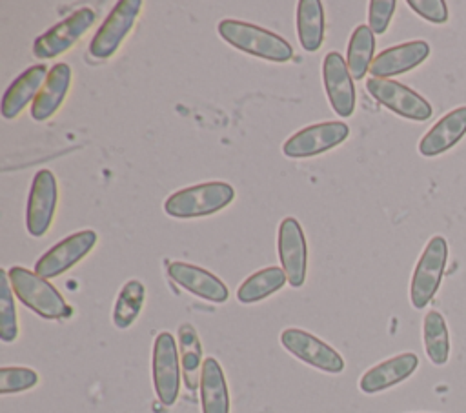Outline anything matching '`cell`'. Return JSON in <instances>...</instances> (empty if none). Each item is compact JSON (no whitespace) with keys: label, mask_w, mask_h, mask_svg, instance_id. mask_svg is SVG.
<instances>
[{"label":"cell","mask_w":466,"mask_h":413,"mask_svg":"<svg viewBox=\"0 0 466 413\" xmlns=\"http://www.w3.org/2000/svg\"><path fill=\"white\" fill-rule=\"evenodd\" d=\"M235 198V189L228 182H204L171 193L164 202V211L175 218H195L213 215Z\"/></svg>","instance_id":"cell-3"},{"label":"cell","mask_w":466,"mask_h":413,"mask_svg":"<svg viewBox=\"0 0 466 413\" xmlns=\"http://www.w3.org/2000/svg\"><path fill=\"white\" fill-rule=\"evenodd\" d=\"M178 355L182 366V378L189 391H195L200 386L202 375V344L197 335V329L184 322L178 327Z\"/></svg>","instance_id":"cell-22"},{"label":"cell","mask_w":466,"mask_h":413,"mask_svg":"<svg viewBox=\"0 0 466 413\" xmlns=\"http://www.w3.org/2000/svg\"><path fill=\"white\" fill-rule=\"evenodd\" d=\"M7 275L16 298L38 317L47 320H62L73 315V307L64 300L58 289L35 271L22 266H13L7 269Z\"/></svg>","instance_id":"cell-2"},{"label":"cell","mask_w":466,"mask_h":413,"mask_svg":"<svg viewBox=\"0 0 466 413\" xmlns=\"http://www.w3.org/2000/svg\"><path fill=\"white\" fill-rule=\"evenodd\" d=\"M151 373H153V388L157 398L164 406H173L178 398L180 389V355L178 344L169 331H162L155 337L153 342V358H151Z\"/></svg>","instance_id":"cell-5"},{"label":"cell","mask_w":466,"mask_h":413,"mask_svg":"<svg viewBox=\"0 0 466 413\" xmlns=\"http://www.w3.org/2000/svg\"><path fill=\"white\" fill-rule=\"evenodd\" d=\"M47 73L49 71L44 64H36L27 67L22 75H18L4 93L2 116L15 118L29 104V100H35L42 84L46 82Z\"/></svg>","instance_id":"cell-20"},{"label":"cell","mask_w":466,"mask_h":413,"mask_svg":"<svg viewBox=\"0 0 466 413\" xmlns=\"http://www.w3.org/2000/svg\"><path fill=\"white\" fill-rule=\"evenodd\" d=\"M348 135L350 127L344 122H320L291 135L284 142L282 151L289 158L315 156L342 144Z\"/></svg>","instance_id":"cell-11"},{"label":"cell","mask_w":466,"mask_h":413,"mask_svg":"<svg viewBox=\"0 0 466 413\" xmlns=\"http://www.w3.org/2000/svg\"><path fill=\"white\" fill-rule=\"evenodd\" d=\"M217 31L224 42L242 53L279 64L289 62L293 58V47L288 40L255 24L224 18L218 22Z\"/></svg>","instance_id":"cell-1"},{"label":"cell","mask_w":466,"mask_h":413,"mask_svg":"<svg viewBox=\"0 0 466 413\" xmlns=\"http://www.w3.org/2000/svg\"><path fill=\"white\" fill-rule=\"evenodd\" d=\"M466 135V106L453 107L442 115L420 138L419 153L422 156H439L450 151Z\"/></svg>","instance_id":"cell-18"},{"label":"cell","mask_w":466,"mask_h":413,"mask_svg":"<svg viewBox=\"0 0 466 413\" xmlns=\"http://www.w3.org/2000/svg\"><path fill=\"white\" fill-rule=\"evenodd\" d=\"M422 342L426 357L435 366H444L450 358V335L444 317L430 309L422 320Z\"/></svg>","instance_id":"cell-25"},{"label":"cell","mask_w":466,"mask_h":413,"mask_svg":"<svg viewBox=\"0 0 466 413\" xmlns=\"http://www.w3.org/2000/svg\"><path fill=\"white\" fill-rule=\"evenodd\" d=\"M38 382V375L31 368L24 366H4L0 369V393H20L35 388Z\"/></svg>","instance_id":"cell-29"},{"label":"cell","mask_w":466,"mask_h":413,"mask_svg":"<svg viewBox=\"0 0 466 413\" xmlns=\"http://www.w3.org/2000/svg\"><path fill=\"white\" fill-rule=\"evenodd\" d=\"M395 7V0H371L368 4V27L373 31V35L386 33Z\"/></svg>","instance_id":"cell-30"},{"label":"cell","mask_w":466,"mask_h":413,"mask_svg":"<svg viewBox=\"0 0 466 413\" xmlns=\"http://www.w3.org/2000/svg\"><path fill=\"white\" fill-rule=\"evenodd\" d=\"M366 89L380 106L402 118L424 122L433 113L431 104L422 95L400 82L388 78H368Z\"/></svg>","instance_id":"cell-6"},{"label":"cell","mask_w":466,"mask_h":413,"mask_svg":"<svg viewBox=\"0 0 466 413\" xmlns=\"http://www.w3.org/2000/svg\"><path fill=\"white\" fill-rule=\"evenodd\" d=\"M419 366V357L415 353H399L391 358H386L373 368H370L360 378H359V389L362 393L373 395L379 391H384L388 388L397 386L399 382L406 380L413 375V371Z\"/></svg>","instance_id":"cell-17"},{"label":"cell","mask_w":466,"mask_h":413,"mask_svg":"<svg viewBox=\"0 0 466 413\" xmlns=\"http://www.w3.org/2000/svg\"><path fill=\"white\" fill-rule=\"evenodd\" d=\"M18 337V317L7 269H0V338L9 344Z\"/></svg>","instance_id":"cell-28"},{"label":"cell","mask_w":466,"mask_h":413,"mask_svg":"<svg viewBox=\"0 0 466 413\" xmlns=\"http://www.w3.org/2000/svg\"><path fill=\"white\" fill-rule=\"evenodd\" d=\"M198 389L202 413H229V391L222 366L217 358H204Z\"/></svg>","instance_id":"cell-21"},{"label":"cell","mask_w":466,"mask_h":413,"mask_svg":"<svg viewBox=\"0 0 466 413\" xmlns=\"http://www.w3.org/2000/svg\"><path fill=\"white\" fill-rule=\"evenodd\" d=\"M288 282V277L282 267L269 266L264 269L255 271L249 275L237 289V300L242 304H255L269 295L282 289V286Z\"/></svg>","instance_id":"cell-24"},{"label":"cell","mask_w":466,"mask_h":413,"mask_svg":"<svg viewBox=\"0 0 466 413\" xmlns=\"http://www.w3.org/2000/svg\"><path fill=\"white\" fill-rule=\"evenodd\" d=\"M375 53V35L373 31L360 24L353 29L348 42V69L355 80H362L370 71Z\"/></svg>","instance_id":"cell-26"},{"label":"cell","mask_w":466,"mask_h":413,"mask_svg":"<svg viewBox=\"0 0 466 413\" xmlns=\"http://www.w3.org/2000/svg\"><path fill=\"white\" fill-rule=\"evenodd\" d=\"M277 249H279L280 266L288 277L289 286L300 287L306 280V271H308V246H306L304 231L295 218L286 217L280 222Z\"/></svg>","instance_id":"cell-13"},{"label":"cell","mask_w":466,"mask_h":413,"mask_svg":"<svg viewBox=\"0 0 466 413\" xmlns=\"http://www.w3.org/2000/svg\"><path fill=\"white\" fill-rule=\"evenodd\" d=\"M142 2L140 0H120L116 5L109 11L102 25L96 29L95 36L89 44V53L95 58H109L116 53L126 35L131 31L138 13H140Z\"/></svg>","instance_id":"cell-8"},{"label":"cell","mask_w":466,"mask_h":413,"mask_svg":"<svg viewBox=\"0 0 466 413\" xmlns=\"http://www.w3.org/2000/svg\"><path fill=\"white\" fill-rule=\"evenodd\" d=\"M144 300H146L144 284L140 280H135V278L127 280L122 286V289L118 291L116 300L113 304V313H111L113 324L118 329L129 327L137 320V317L140 315Z\"/></svg>","instance_id":"cell-27"},{"label":"cell","mask_w":466,"mask_h":413,"mask_svg":"<svg viewBox=\"0 0 466 413\" xmlns=\"http://www.w3.org/2000/svg\"><path fill=\"white\" fill-rule=\"evenodd\" d=\"M430 56V44L424 40H411L380 51L370 67L371 78H388L402 75L420 65Z\"/></svg>","instance_id":"cell-16"},{"label":"cell","mask_w":466,"mask_h":413,"mask_svg":"<svg viewBox=\"0 0 466 413\" xmlns=\"http://www.w3.org/2000/svg\"><path fill=\"white\" fill-rule=\"evenodd\" d=\"M167 275L177 286L208 302L222 304L229 297L226 284L204 267L186 262H171L167 266Z\"/></svg>","instance_id":"cell-15"},{"label":"cell","mask_w":466,"mask_h":413,"mask_svg":"<svg viewBox=\"0 0 466 413\" xmlns=\"http://www.w3.org/2000/svg\"><path fill=\"white\" fill-rule=\"evenodd\" d=\"M446 262L448 242L444 237L435 235L426 242L411 275L410 302L415 309H424L435 297L444 277Z\"/></svg>","instance_id":"cell-4"},{"label":"cell","mask_w":466,"mask_h":413,"mask_svg":"<svg viewBox=\"0 0 466 413\" xmlns=\"http://www.w3.org/2000/svg\"><path fill=\"white\" fill-rule=\"evenodd\" d=\"M297 35L306 53H315L324 42V7L319 0L297 4Z\"/></svg>","instance_id":"cell-23"},{"label":"cell","mask_w":466,"mask_h":413,"mask_svg":"<svg viewBox=\"0 0 466 413\" xmlns=\"http://www.w3.org/2000/svg\"><path fill=\"white\" fill-rule=\"evenodd\" d=\"M408 5L431 24H446L448 22V4L444 0H408Z\"/></svg>","instance_id":"cell-31"},{"label":"cell","mask_w":466,"mask_h":413,"mask_svg":"<svg viewBox=\"0 0 466 413\" xmlns=\"http://www.w3.org/2000/svg\"><path fill=\"white\" fill-rule=\"evenodd\" d=\"M56 202L58 187L55 175L49 169L36 171L25 207V227L31 237H42L47 233L55 217Z\"/></svg>","instance_id":"cell-12"},{"label":"cell","mask_w":466,"mask_h":413,"mask_svg":"<svg viewBox=\"0 0 466 413\" xmlns=\"http://www.w3.org/2000/svg\"><path fill=\"white\" fill-rule=\"evenodd\" d=\"M95 22V11L91 7H80L69 16L49 27L46 33L35 38L33 55L40 60L55 58L67 51Z\"/></svg>","instance_id":"cell-9"},{"label":"cell","mask_w":466,"mask_h":413,"mask_svg":"<svg viewBox=\"0 0 466 413\" xmlns=\"http://www.w3.org/2000/svg\"><path fill=\"white\" fill-rule=\"evenodd\" d=\"M69 84H71V67L66 62L55 64L49 69L46 82L42 84L36 98L31 104V116L35 120H47L49 116H53L62 106L67 95Z\"/></svg>","instance_id":"cell-19"},{"label":"cell","mask_w":466,"mask_h":413,"mask_svg":"<svg viewBox=\"0 0 466 413\" xmlns=\"http://www.w3.org/2000/svg\"><path fill=\"white\" fill-rule=\"evenodd\" d=\"M96 244V233L93 229H84L73 233L55 244L49 251H46L35 264V273L42 278H55L75 264H78Z\"/></svg>","instance_id":"cell-10"},{"label":"cell","mask_w":466,"mask_h":413,"mask_svg":"<svg viewBox=\"0 0 466 413\" xmlns=\"http://www.w3.org/2000/svg\"><path fill=\"white\" fill-rule=\"evenodd\" d=\"M324 89L331 109L346 118L355 111V86L348 64L337 51H329L322 64Z\"/></svg>","instance_id":"cell-14"},{"label":"cell","mask_w":466,"mask_h":413,"mask_svg":"<svg viewBox=\"0 0 466 413\" xmlns=\"http://www.w3.org/2000/svg\"><path fill=\"white\" fill-rule=\"evenodd\" d=\"M280 344L295 358L306 362L315 369H320L324 373H340L344 369V358L340 357V353L304 329H284L280 333Z\"/></svg>","instance_id":"cell-7"}]
</instances>
